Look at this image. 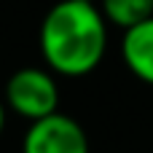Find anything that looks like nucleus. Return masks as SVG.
<instances>
[{"label":"nucleus","mask_w":153,"mask_h":153,"mask_svg":"<svg viewBox=\"0 0 153 153\" xmlns=\"http://www.w3.org/2000/svg\"><path fill=\"white\" fill-rule=\"evenodd\" d=\"M40 54L46 65L67 78L91 73L108 48V19L91 0H59L40 24Z\"/></svg>","instance_id":"1"},{"label":"nucleus","mask_w":153,"mask_h":153,"mask_svg":"<svg viewBox=\"0 0 153 153\" xmlns=\"http://www.w3.org/2000/svg\"><path fill=\"white\" fill-rule=\"evenodd\" d=\"M3 126H5V108H3V102H0V132H3Z\"/></svg>","instance_id":"6"},{"label":"nucleus","mask_w":153,"mask_h":153,"mask_svg":"<svg viewBox=\"0 0 153 153\" xmlns=\"http://www.w3.org/2000/svg\"><path fill=\"white\" fill-rule=\"evenodd\" d=\"M22 153H89V140L75 118L56 110L30 124Z\"/></svg>","instance_id":"3"},{"label":"nucleus","mask_w":153,"mask_h":153,"mask_svg":"<svg viewBox=\"0 0 153 153\" xmlns=\"http://www.w3.org/2000/svg\"><path fill=\"white\" fill-rule=\"evenodd\" d=\"M121 54L126 67L145 83L153 86V16L124 30Z\"/></svg>","instance_id":"4"},{"label":"nucleus","mask_w":153,"mask_h":153,"mask_svg":"<svg viewBox=\"0 0 153 153\" xmlns=\"http://www.w3.org/2000/svg\"><path fill=\"white\" fill-rule=\"evenodd\" d=\"M5 100L11 105V110H16L19 116H24L30 121H38V118L56 113L59 89H56V81L51 73H46L40 67H22L5 83Z\"/></svg>","instance_id":"2"},{"label":"nucleus","mask_w":153,"mask_h":153,"mask_svg":"<svg viewBox=\"0 0 153 153\" xmlns=\"http://www.w3.org/2000/svg\"><path fill=\"white\" fill-rule=\"evenodd\" d=\"M91 3H94V0H91Z\"/></svg>","instance_id":"7"},{"label":"nucleus","mask_w":153,"mask_h":153,"mask_svg":"<svg viewBox=\"0 0 153 153\" xmlns=\"http://www.w3.org/2000/svg\"><path fill=\"white\" fill-rule=\"evenodd\" d=\"M105 19L121 30H129L153 16V0H100Z\"/></svg>","instance_id":"5"}]
</instances>
